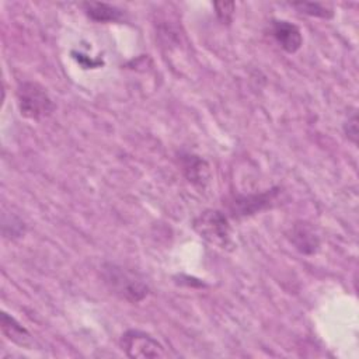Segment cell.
<instances>
[{
	"instance_id": "cell-1",
	"label": "cell",
	"mask_w": 359,
	"mask_h": 359,
	"mask_svg": "<svg viewBox=\"0 0 359 359\" xmlns=\"http://www.w3.org/2000/svg\"><path fill=\"white\" fill-rule=\"evenodd\" d=\"M101 276L111 293L130 303H137L149 294L146 280L135 271L118 264L107 262L101 266Z\"/></svg>"
},
{
	"instance_id": "cell-2",
	"label": "cell",
	"mask_w": 359,
	"mask_h": 359,
	"mask_svg": "<svg viewBox=\"0 0 359 359\" xmlns=\"http://www.w3.org/2000/svg\"><path fill=\"white\" fill-rule=\"evenodd\" d=\"M17 100L21 115L34 121L50 115L55 108L45 88L32 81H25L18 86Z\"/></svg>"
},
{
	"instance_id": "cell-3",
	"label": "cell",
	"mask_w": 359,
	"mask_h": 359,
	"mask_svg": "<svg viewBox=\"0 0 359 359\" xmlns=\"http://www.w3.org/2000/svg\"><path fill=\"white\" fill-rule=\"evenodd\" d=\"M194 229L212 244L224 247L230 241V226L219 210H205L194 220Z\"/></svg>"
},
{
	"instance_id": "cell-4",
	"label": "cell",
	"mask_w": 359,
	"mask_h": 359,
	"mask_svg": "<svg viewBox=\"0 0 359 359\" xmlns=\"http://www.w3.org/2000/svg\"><path fill=\"white\" fill-rule=\"evenodd\" d=\"M121 348L129 358H163L167 356L164 346L151 335L129 330L121 337Z\"/></svg>"
},
{
	"instance_id": "cell-5",
	"label": "cell",
	"mask_w": 359,
	"mask_h": 359,
	"mask_svg": "<svg viewBox=\"0 0 359 359\" xmlns=\"http://www.w3.org/2000/svg\"><path fill=\"white\" fill-rule=\"evenodd\" d=\"M271 31L275 41L279 43V46L283 50L289 53H294L296 50L300 49L303 43V38L297 25L286 20H273L271 25Z\"/></svg>"
},
{
	"instance_id": "cell-6",
	"label": "cell",
	"mask_w": 359,
	"mask_h": 359,
	"mask_svg": "<svg viewBox=\"0 0 359 359\" xmlns=\"http://www.w3.org/2000/svg\"><path fill=\"white\" fill-rule=\"evenodd\" d=\"M290 241L303 254H314L320 247V240L313 227L304 222H299L292 227Z\"/></svg>"
},
{
	"instance_id": "cell-7",
	"label": "cell",
	"mask_w": 359,
	"mask_h": 359,
	"mask_svg": "<svg viewBox=\"0 0 359 359\" xmlns=\"http://www.w3.org/2000/svg\"><path fill=\"white\" fill-rule=\"evenodd\" d=\"M1 331L11 342L27 346L31 344V334L11 316L7 313H1Z\"/></svg>"
},
{
	"instance_id": "cell-8",
	"label": "cell",
	"mask_w": 359,
	"mask_h": 359,
	"mask_svg": "<svg viewBox=\"0 0 359 359\" xmlns=\"http://www.w3.org/2000/svg\"><path fill=\"white\" fill-rule=\"evenodd\" d=\"M86 14L98 22L107 21H118L122 18V11L111 4L107 3H84L83 4Z\"/></svg>"
},
{
	"instance_id": "cell-9",
	"label": "cell",
	"mask_w": 359,
	"mask_h": 359,
	"mask_svg": "<svg viewBox=\"0 0 359 359\" xmlns=\"http://www.w3.org/2000/svg\"><path fill=\"white\" fill-rule=\"evenodd\" d=\"M184 171L188 180L194 184L203 185L209 180V167L206 161L196 156H187L184 158Z\"/></svg>"
},
{
	"instance_id": "cell-10",
	"label": "cell",
	"mask_w": 359,
	"mask_h": 359,
	"mask_svg": "<svg viewBox=\"0 0 359 359\" xmlns=\"http://www.w3.org/2000/svg\"><path fill=\"white\" fill-rule=\"evenodd\" d=\"M294 8H297L300 13L313 15V17H320V18H331L334 11L321 3H310V1H303V3H292Z\"/></svg>"
},
{
	"instance_id": "cell-11",
	"label": "cell",
	"mask_w": 359,
	"mask_h": 359,
	"mask_svg": "<svg viewBox=\"0 0 359 359\" xmlns=\"http://www.w3.org/2000/svg\"><path fill=\"white\" fill-rule=\"evenodd\" d=\"M344 130H345V135L346 137L353 143L356 144L358 143V115L356 112L353 111L348 119L345 121L344 123Z\"/></svg>"
},
{
	"instance_id": "cell-12",
	"label": "cell",
	"mask_w": 359,
	"mask_h": 359,
	"mask_svg": "<svg viewBox=\"0 0 359 359\" xmlns=\"http://www.w3.org/2000/svg\"><path fill=\"white\" fill-rule=\"evenodd\" d=\"M215 8L217 13V17L223 21V22H230L231 17H233V11H234V3L233 1H220V3H215Z\"/></svg>"
}]
</instances>
